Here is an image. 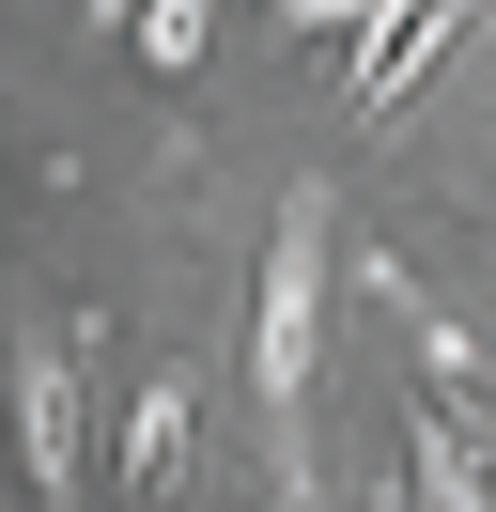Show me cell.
Listing matches in <instances>:
<instances>
[{
    "label": "cell",
    "instance_id": "3",
    "mask_svg": "<svg viewBox=\"0 0 496 512\" xmlns=\"http://www.w3.org/2000/svg\"><path fill=\"white\" fill-rule=\"evenodd\" d=\"M186 435H202V388H186V373L124 388V450H109V512H171V497H186Z\"/></svg>",
    "mask_w": 496,
    "mask_h": 512
},
{
    "label": "cell",
    "instance_id": "7",
    "mask_svg": "<svg viewBox=\"0 0 496 512\" xmlns=\"http://www.w3.org/2000/svg\"><path fill=\"white\" fill-rule=\"evenodd\" d=\"M279 32H357V0H279Z\"/></svg>",
    "mask_w": 496,
    "mask_h": 512
},
{
    "label": "cell",
    "instance_id": "5",
    "mask_svg": "<svg viewBox=\"0 0 496 512\" xmlns=\"http://www.w3.org/2000/svg\"><path fill=\"white\" fill-rule=\"evenodd\" d=\"M419 512H496V450L450 388H419Z\"/></svg>",
    "mask_w": 496,
    "mask_h": 512
},
{
    "label": "cell",
    "instance_id": "4",
    "mask_svg": "<svg viewBox=\"0 0 496 512\" xmlns=\"http://www.w3.org/2000/svg\"><path fill=\"white\" fill-rule=\"evenodd\" d=\"M450 32H465L450 0H372V16H357V47H341V94H357V109H388V94H403V78H419Z\"/></svg>",
    "mask_w": 496,
    "mask_h": 512
},
{
    "label": "cell",
    "instance_id": "1",
    "mask_svg": "<svg viewBox=\"0 0 496 512\" xmlns=\"http://www.w3.org/2000/svg\"><path fill=\"white\" fill-rule=\"evenodd\" d=\"M326 233H341V202L295 187L279 202V249H264V311H248V404H264V435H279V481H310L295 404H310V326H326Z\"/></svg>",
    "mask_w": 496,
    "mask_h": 512
},
{
    "label": "cell",
    "instance_id": "2",
    "mask_svg": "<svg viewBox=\"0 0 496 512\" xmlns=\"http://www.w3.org/2000/svg\"><path fill=\"white\" fill-rule=\"evenodd\" d=\"M16 450H31V497H78V481H93V373H78V326L16 342Z\"/></svg>",
    "mask_w": 496,
    "mask_h": 512
},
{
    "label": "cell",
    "instance_id": "6",
    "mask_svg": "<svg viewBox=\"0 0 496 512\" xmlns=\"http://www.w3.org/2000/svg\"><path fill=\"white\" fill-rule=\"evenodd\" d=\"M202 32H217V0H140V63H202Z\"/></svg>",
    "mask_w": 496,
    "mask_h": 512
}]
</instances>
